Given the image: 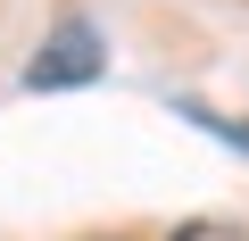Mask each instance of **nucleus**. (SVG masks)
<instances>
[{"label": "nucleus", "instance_id": "obj_1", "mask_svg": "<svg viewBox=\"0 0 249 241\" xmlns=\"http://www.w3.org/2000/svg\"><path fill=\"white\" fill-rule=\"evenodd\" d=\"M100 67H108V50H100L91 17H58L50 42L25 58V83H34V92H75V83H91Z\"/></svg>", "mask_w": 249, "mask_h": 241}, {"label": "nucleus", "instance_id": "obj_2", "mask_svg": "<svg viewBox=\"0 0 249 241\" xmlns=\"http://www.w3.org/2000/svg\"><path fill=\"white\" fill-rule=\"evenodd\" d=\"M175 241H249V233H241V224H216V216H199V224H183Z\"/></svg>", "mask_w": 249, "mask_h": 241}, {"label": "nucleus", "instance_id": "obj_3", "mask_svg": "<svg viewBox=\"0 0 249 241\" xmlns=\"http://www.w3.org/2000/svg\"><path fill=\"white\" fill-rule=\"evenodd\" d=\"M183 116H199V125H216V133H224L232 150H249V125H224V116H208V108H183Z\"/></svg>", "mask_w": 249, "mask_h": 241}]
</instances>
